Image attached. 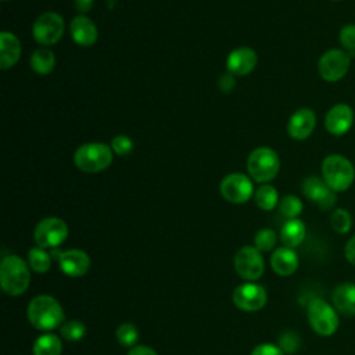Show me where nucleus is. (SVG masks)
Here are the masks:
<instances>
[{"label":"nucleus","instance_id":"f257e3e1","mask_svg":"<svg viewBox=\"0 0 355 355\" xmlns=\"http://www.w3.org/2000/svg\"><path fill=\"white\" fill-rule=\"evenodd\" d=\"M28 320L37 330H54L64 323V311L60 302L47 294L35 297L26 309Z\"/></svg>","mask_w":355,"mask_h":355},{"label":"nucleus","instance_id":"f03ea898","mask_svg":"<svg viewBox=\"0 0 355 355\" xmlns=\"http://www.w3.org/2000/svg\"><path fill=\"white\" fill-rule=\"evenodd\" d=\"M31 283V272L26 262L18 255H7L0 265V284L10 295L24 294Z\"/></svg>","mask_w":355,"mask_h":355},{"label":"nucleus","instance_id":"7ed1b4c3","mask_svg":"<svg viewBox=\"0 0 355 355\" xmlns=\"http://www.w3.org/2000/svg\"><path fill=\"white\" fill-rule=\"evenodd\" d=\"M322 178L336 193L345 191L355 180L354 164L344 155L330 154L322 162Z\"/></svg>","mask_w":355,"mask_h":355},{"label":"nucleus","instance_id":"20e7f679","mask_svg":"<svg viewBox=\"0 0 355 355\" xmlns=\"http://www.w3.org/2000/svg\"><path fill=\"white\" fill-rule=\"evenodd\" d=\"M78 169L87 173H96L107 169L112 162V151L104 143H87L80 146L73 155Z\"/></svg>","mask_w":355,"mask_h":355},{"label":"nucleus","instance_id":"39448f33","mask_svg":"<svg viewBox=\"0 0 355 355\" xmlns=\"http://www.w3.org/2000/svg\"><path fill=\"white\" fill-rule=\"evenodd\" d=\"M306 316L311 327L319 336H333L338 329V315L336 308L322 298L311 300L308 304Z\"/></svg>","mask_w":355,"mask_h":355},{"label":"nucleus","instance_id":"423d86ee","mask_svg":"<svg viewBox=\"0 0 355 355\" xmlns=\"http://www.w3.org/2000/svg\"><path fill=\"white\" fill-rule=\"evenodd\" d=\"M247 169L255 182H269L280 169L279 155L269 147H258L250 154L247 159Z\"/></svg>","mask_w":355,"mask_h":355},{"label":"nucleus","instance_id":"0eeeda50","mask_svg":"<svg viewBox=\"0 0 355 355\" xmlns=\"http://www.w3.org/2000/svg\"><path fill=\"white\" fill-rule=\"evenodd\" d=\"M351 67V55L343 49L324 51L318 61V72L326 82L334 83L343 79Z\"/></svg>","mask_w":355,"mask_h":355},{"label":"nucleus","instance_id":"6e6552de","mask_svg":"<svg viewBox=\"0 0 355 355\" xmlns=\"http://www.w3.org/2000/svg\"><path fill=\"white\" fill-rule=\"evenodd\" d=\"M68 237L67 223L55 216L44 218L40 220L33 232V239L37 247L42 248H57Z\"/></svg>","mask_w":355,"mask_h":355},{"label":"nucleus","instance_id":"1a4fd4ad","mask_svg":"<svg viewBox=\"0 0 355 355\" xmlns=\"http://www.w3.org/2000/svg\"><path fill=\"white\" fill-rule=\"evenodd\" d=\"M234 269L237 275L245 280H258L265 270V262L261 251L251 245L240 248L234 255Z\"/></svg>","mask_w":355,"mask_h":355},{"label":"nucleus","instance_id":"9d476101","mask_svg":"<svg viewBox=\"0 0 355 355\" xmlns=\"http://www.w3.org/2000/svg\"><path fill=\"white\" fill-rule=\"evenodd\" d=\"M32 32L37 43L44 46L54 44L64 33V19L57 12H44L33 22Z\"/></svg>","mask_w":355,"mask_h":355},{"label":"nucleus","instance_id":"9b49d317","mask_svg":"<svg viewBox=\"0 0 355 355\" xmlns=\"http://www.w3.org/2000/svg\"><path fill=\"white\" fill-rule=\"evenodd\" d=\"M232 300L239 309L245 312H255L265 306L268 301V294L261 284L248 282L234 288Z\"/></svg>","mask_w":355,"mask_h":355},{"label":"nucleus","instance_id":"f8f14e48","mask_svg":"<svg viewBox=\"0 0 355 355\" xmlns=\"http://www.w3.org/2000/svg\"><path fill=\"white\" fill-rule=\"evenodd\" d=\"M219 190L222 197L233 204H243L248 201L254 194V187L251 180L241 173L227 175L220 182Z\"/></svg>","mask_w":355,"mask_h":355},{"label":"nucleus","instance_id":"ddd939ff","mask_svg":"<svg viewBox=\"0 0 355 355\" xmlns=\"http://www.w3.org/2000/svg\"><path fill=\"white\" fill-rule=\"evenodd\" d=\"M51 258L57 259L60 263V269L71 277H80L87 273L90 269V258L82 250H67V251H51Z\"/></svg>","mask_w":355,"mask_h":355},{"label":"nucleus","instance_id":"4468645a","mask_svg":"<svg viewBox=\"0 0 355 355\" xmlns=\"http://www.w3.org/2000/svg\"><path fill=\"white\" fill-rule=\"evenodd\" d=\"M302 193L308 200L318 204V207L323 211L331 209L337 201L336 191L327 186L323 178L318 176H309L304 180Z\"/></svg>","mask_w":355,"mask_h":355},{"label":"nucleus","instance_id":"2eb2a0df","mask_svg":"<svg viewBox=\"0 0 355 355\" xmlns=\"http://www.w3.org/2000/svg\"><path fill=\"white\" fill-rule=\"evenodd\" d=\"M354 123V110L345 103L334 104L324 115V128L333 136L345 135Z\"/></svg>","mask_w":355,"mask_h":355},{"label":"nucleus","instance_id":"dca6fc26","mask_svg":"<svg viewBox=\"0 0 355 355\" xmlns=\"http://www.w3.org/2000/svg\"><path fill=\"white\" fill-rule=\"evenodd\" d=\"M316 126V115L311 108L297 110L288 119L287 132L294 140H305Z\"/></svg>","mask_w":355,"mask_h":355},{"label":"nucleus","instance_id":"f3484780","mask_svg":"<svg viewBox=\"0 0 355 355\" xmlns=\"http://www.w3.org/2000/svg\"><path fill=\"white\" fill-rule=\"evenodd\" d=\"M257 53L250 47H239L227 57V71L232 75H247L257 65Z\"/></svg>","mask_w":355,"mask_h":355},{"label":"nucleus","instance_id":"a211bd4d","mask_svg":"<svg viewBox=\"0 0 355 355\" xmlns=\"http://www.w3.org/2000/svg\"><path fill=\"white\" fill-rule=\"evenodd\" d=\"M69 31L73 42L80 46H92L97 40V28L85 15L75 17L69 24Z\"/></svg>","mask_w":355,"mask_h":355},{"label":"nucleus","instance_id":"6ab92c4d","mask_svg":"<svg viewBox=\"0 0 355 355\" xmlns=\"http://www.w3.org/2000/svg\"><path fill=\"white\" fill-rule=\"evenodd\" d=\"M270 266L279 276H290L298 268V257L293 248L279 247L270 257Z\"/></svg>","mask_w":355,"mask_h":355},{"label":"nucleus","instance_id":"aec40b11","mask_svg":"<svg viewBox=\"0 0 355 355\" xmlns=\"http://www.w3.org/2000/svg\"><path fill=\"white\" fill-rule=\"evenodd\" d=\"M333 306L338 313L345 316H355V284L341 283L331 294Z\"/></svg>","mask_w":355,"mask_h":355},{"label":"nucleus","instance_id":"412c9836","mask_svg":"<svg viewBox=\"0 0 355 355\" xmlns=\"http://www.w3.org/2000/svg\"><path fill=\"white\" fill-rule=\"evenodd\" d=\"M21 55V43L15 35L3 32L0 35V67L7 69L12 67Z\"/></svg>","mask_w":355,"mask_h":355},{"label":"nucleus","instance_id":"4be33fe9","mask_svg":"<svg viewBox=\"0 0 355 355\" xmlns=\"http://www.w3.org/2000/svg\"><path fill=\"white\" fill-rule=\"evenodd\" d=\"M305 239V225L298 218L288 219L280 229V240L284 247L295 248Z\"/></svg>","mask_w":355,"mask_h":355},{"label":"nucleus","instance_id":"5701e85b","mask_svg":"<svg viewBox=\"0 0 355 355\" xmlns=\"http://www.w3.org/2000/svg\"><path fill=\"white\" fill-rule=\"evenodd\" d=\"M33 355H61L62 344L58 336L53 333L42 334L33 343Z\"/></svg>","mask_w":355,"mask_h":355},{"label":"nucleus","instance_id":"b1692460","mask_svg":"<svg viewBox=\"0 0 355 355\" xmlns=\"http://www.w3.org/2000/svg\"><path fill=\"white\" fill-rule=\"evenodd\" d=\"M55 65V55L46 49L36 50L31 57V68L39 75H47Z\"/></svg>","mask_w":355,"mask_h":355},{"label":"nucleus","instance_id":"393cba45","mask_svg":"<svg viewBox=\"0 0 355 355\" xmlns=\"http://www.w3.org/2000/svg\"><path fill=\"white\" fill-rule=\"evenodd\" d=\"M254 197H255V204L263 211L273 209L279 201V193L270 184H262L261 187H258Z\"/></svg>","mask_w":355,"mask_h":355},{"label":"nucleus","instance_id":"a878e982","mask_svg":"<svg viewBox=\"0 0 355 355\" xmlns=\"http://www.w3.org/2000/svg\"><path fill=\"white\" fill-rule=\"evenodd\" d=\"M29 268L37 273H44L51 266V255L42 247H33L28 252Z\"/></svg>","mask_w":355,"mask_h":355},{"label":"nucleus","instance_id":"bb28decb","mask_svg":"<svg viewBox=\"0 0 355 355\" xmlns=\"http://www.w3.org/2000/svg\"><path fill=\"white\" fill-rule=\"evenodd\" d=\"M330 225L338 234H345L352 226L351 214L345 208H336L330 216Z\"/></svg>","mask_w":355,"mask_h":355},{"label":"nucleus","instance_id":"cd10ccee","mask_svg":"<svg viewBox=\"0 0 355 355\" xmlns=\"http://www.w3.org/2000/svg\"><path fill=\"white\" fill-rule=\"evenodd\" d=\"M115 337L116 341L122 345V347H135L137 340H139V330L135 324L126 322L118 326L116 331H115Z\"/></svg>","mask_w":355,"mask_h":355},{"label":"nucleus","instance_id":"c85d7f7f","mask_svg":"<svg viewBox=\"0 0 355 355\" xmlns=\"http://www.w3.org/2000/svg\"><path fill=\"white\" fill-rule=\"evenodd\" d=\"M279 209L280 214L287 219H294L302 212V201L297 196L287 194L280 200Z\"/></svg>","mask_w":355,"mask_h":355},{"label":"nucleus","instance_id":"c756f323","mask_svg":"<svg viewBox=\"0 0 355 355\" xmlns=\"http://www.w3.org/2000/svg\"><path fill=\"white\" fill-rule=\"evenodd\" d=\"M277 241V234L273 229H261L254 237V247L259 251H270Z\"/></svg>","mask_w":355,"mask_h":355},{"label":"nucleus","instance_id":"7c9ffc66","mask_svg":"<svg viewBox=\"0 0 355 355\" xmlns=\"http://www.w3.org/2000/svg\"><path fill=\"white\" fill-rule=\"evenodd\" d=\"M86 333V326L80 320H67L61 326V336L68 341H78Z\"/></svg>","mask_w":355,"mask_h":355},{"label":"nucleus","instance_id":"2f4dec72","mask_svg":"<svg viewBox=\"0 0 355 355\" xmlns=\"http://www.w3.org/2000/svg\"><path fill=\"white\" fill-rule=\"evenodd\" d=\"M338 40L349 55L355 54V24H345L338 32Z\"/></svg>","mask_w":355,"mask_h":355},{"label":"nucleus","instance_id":"473e14b6","mask_svg":"<svg viewBox=\"0 0 355 355\" xmlns=\"http://www.w3.org/2000/svg\"><path fill=\"white\" fill-rule=\"evenodd\" d=\"M279 347L284 354H294L300 347V337L294 331H286L279 338Z\"/></svg>","mask_w":355,"mask_h":355},{"label":"nucleus","instance_id":"72a5a7b5","mask_svg":"<svg viewBox=\"0 0 355 355\" xmlns=\"http://www.w3.org/2000/svg\"><path fill=\"white\" fill-rule=\"evenodd\" d=\"M133 143L130 140V137H128L126 135H119L115 136L111 141V148L114 150V153H116L118 155H126L132 151Z\"/></svg>","mask_w":355,"mask_h":355},{"label":"nucleus","instance_id":"f704fd0d","mask_svg":"<svg viewBox=\"0 0 355 355\" xmlns=\"http://www.w3.org/2000/svg\"><path fill=\"white\" fill-rule=\"evenodd\" d=\"M251 355H284V352L280 349L279 345H275L270 343H263V344L257 345L252 349Z\"/></svg>","mask_w":355,"mask_h":355},{"label":"nucleus","instance_id":"c9c22d12","mask_svg":"<svg viewBox=\"0 0 355 355\" xmlns=\"http://www.w3.org/2000/svg\"><path fill=\"white\" fill-rule=\"evenodd\" d=\"M344 255L349 263L355 265V234L347 241L344 247Z\"/></svg>","mask_w":355,"mask_h":355},{"label":"nucleus","instance_id":"e433bc0d","mask_svg":"<svg viewBox=\"0 0 355 355\" xmlns=\"http://www.w3.org/2000/svg\"><path fill=\"white\" fill-rule=\"evenodd\" d=\"M128 355H158V354L147 345H135L130 348Z\"/></svg>","mask_w":355,"mask_h":355},{"label":"nucleus","instance_id":"4c0bfd02","mask_svg":"<svg viewBox=\"0 0 355 355\" xmlns=\"http://www.w3.org/2000/svg\"><path fill=\"white\" fill-rule=\"evenodd\" d=\"M219 86H220V89L225 90V92H229L230 89L234 87V79L232 78V73H230V72L226 73V75H223V76L220 78Z\"/></svg>","mask_w":355,"mask_h":355},{"label":"nucleus","instance_id":"58836bf2","mask_svg":"<svg viewBox=\"0 0 355 355\" xmlns=\"http://www.w3.org/2000/svg\"><path fill=\"white\" fill-rule=\"evenodd\" d=\"M94 0H75V7L80 11V12H86L93 7Z\"/></svg>","mask_w":355,"mask_h":355},{"label":"nucleus","instance_id":"ea45409f","mask_svg":"<svg viewBox=\"0 0 355 355\" xmlns=\"http://www.w3.org/2000/svg\"><path fill=\"white\" fill-rule=\"evenodd\" d=\"M333 1H341V0H333Z\"/></svg>","mask_w":355,"mask_h":355}]
</instances>
